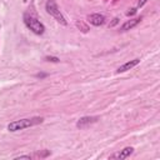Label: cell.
<instances>
[{
  "instance_id": "1",
  "label": "cell",
  "mask_w": 160,
  "mask_h": 160,
  "mask_svg": "<svg viewBox=\"0 0 160 160\" xmlns=\"http://www.w3.org/2000/svg\"><path fill=\"white\" fill-rule=\"evenodd\" d=\"M44 122V118L41 116H32V118H25V119H20V120H15L8 124V130L11 132L19 131V130H24Z\"/></svg>"
},
{
  "instance_id": "2",
  "label": "cell",
  "mask_w": 160,
  "mask_h": 160,
  "mask_svg": "<svg viewBox=\"0 0 160 160\" xmlns=\"http://www.w3.org/2000/svg\"><path fill=\"white\" fill-rule=\"evenodd\" d=\"M22 20H24V24L25 26L32 31L34 34L36 35H42L45 32V26L42 22H40V20H38V18H35L32 14H29V12H25L24 16H22Z\"/></svg>"
},
{
  "instance_id": "3",
  "label": "cell",
  "mask_w": 160,
  "mask_h": 160,
  "mask_svg": "<svg viewBox=\"0 0 160 160\" xmlns=\"http://www.w3.org/2000/svg\"><path fill=\"white\" fill-rule=\"evenodd\" d=\"M45 10H46V12H48L49 15H51L59 24H61V25H64V26L68 25V21H66V19H65V16L61 14V11H60L58 4H56L54 0H48V1H46V4H45Z\"/></svg>"
},
{
  "instance_id": "4",
  "label": "cell",
  "mask_w": 160,
  "mask_h": 160,
  "mask_svg": "<svg viewBox=\"0 0 160 160\" xmlns=\"http://www.w3.org/2000/svg\"><path fill=\"white\" fill-rule=\"evenodd\" d=\"M99 120H100L99 116H82L76 121V128L78 129H85V128L98 122Z\"/></svg>"
},
{
  "instance_id": "5",
  "label": "cell",
  "mask_w": 160,
  "mask_h": 160,
  "mask_svg": "<svg viewBox=\"0 0 160 160\" xmlns=\"http://www.w3.org/2000/svg\"><path fill=\"white\" fill-rule=\"evenodd\" d=\"M132 152H134V148H131V146H126V148H124L122 150H120V151H118V152L112 154V155L110 156V159H118V160H122V159L129 158V156H130Z\"/></svg>"
},
{
  "instance_id": "6",
  "label": "cell",
  "mask_w": 160,
  "mask_h": 160,
  "mask_svg": "<svg viewBox=\"0 0 160 160\" xmlns=\"http://www.w3.org/2000/svg\"><path fill=\"white\" fill-rule=\"evenodd\" d=\"M88 21L94 26H101L105 24V16L102 14H91L88 16Z\"/></svg>"
},
{
  "instance_id": "7",
  "label": "cell",
  "mask_w": 160,
  "mask_h": 160,
  "mask_svg": "<svg viewBox=\"0 0 160 160\" xmlns=\"http://www.w3.org/2000/svg\"><path fill=\"white\" fill-rule=\"evenodd\" d=\"M140 21H141V16H140V18H135V19H130V20H126V21L120 26V31L131 30L132 28H135L136 25H139Z\"/></svg>"
},
{
  "instance_id": "8",
  "label": "cell",
  "mask_w": 160,
  "mask_h": 160,
  "mask_svg": "<svg viewBox=\"0 0 160 160\" xmlns=\"http://www.w3.org/2000/svg\"><path fill=\"white\" fill-rule=\"evenodd\" d=\"M139 62H140V59H132V60H130V61H126L125 64H122V65H120V66L118 68L116 72H118V74H120V72H125V71H128V70L135 68Z\"/></svg>"
},
{
  "instance_id": "9",
  "label": "cell",
  "mask_w": 160,
  "mask_h": 160,
  "mask_svg": "<svg viewBox=\"0 0 160 160\" xmlns=\"http://www.w3.org/2000/svg\"><path fill=\"white\" fill-rule=\"evenodd\" d=\"M75 26L80 30V31H82V32H88L90 29H89V26L84 22V21H81V20H76L75 21Z\"/></svg>"
},
{
  "instance_id": "10",
  "label": "cell",
  "mask_w": 160,
  "mask_h": 160,
  "mask_svg": "<svg viewBox=\"0 0 160 160\" xmlns=\"http://www.w3.org/2000/svg\"><path fill=\"white\" fill-rule=\"evenodd\" d=\"M45 60L50 61V62H59L60 61V59L56 58V56H45Z\"/></svg>"
},
{
  "instance_id": "11",
  "label": "cell",
  "mask_w": 160,
  "mask_h": 160,
  "mask_svg": "<svg viewBox=\"0 0 160 160\" xmlns=\"http://www.w3.org/2000/svg\"><path fill=\"white\" fill-rule=\"evenodd\" d=\"M14 159L15 160H19V159H28V160H30L31 159V155H20V156H15Z\"/></svg>"
},
{
  "instance_id": "12",
  "label": "cell",
  "mask_w": 160,
  "mask_h": 160,
  "mask_svg": "<svg viewBox=\"0 0 160 160\" xmlns=\"http://www.w3.org/2000/svg\"><path fill=\"white\" fill-rule=\"evenodd\" d=\"M136 11H138V10H136V8H132V9H130L129 11H126V15H128V16H131V15L136 14Z\"/></svg>"
},
{
  "instance_id": "13",
  "label": "cell",
  "mask_w": 160,
  "mask_h": 160,
  "mask_svg": "<svg viewBox=\"0 0 160 160\" xmlns=\"http://www.w3.org/2000/svg\"><path fill=\"white\" fill-rule=\"evenodd\" d=\"M48 155H50V151L49 150L42 151V152H38V156H40V158H44V156H48Z\"/></svg>"
},
{
  "instance_id": "14",
  "label": "cell",
  "mask_w": 160,
  "mask_h": 160,
  "mask_svg": "<svg viewBox=\"0 0 160 160\" xmlns=\"http://www.w3.org/2000/svg\"><path fill=\"white\" fill-rule=\"evenodd\" d=\"M118 22H119V18H114V19H112V21L110 22V25H109V26H110V28H112V26H115Z\"/></svg>"
},
{
  "instance_id": "15",
  "label": "cell",
  "mask_w": 160,
  "mask_h": 160,
  "mask_svg": "<svg viewBox=\"0 0 160 160\" xmlns=\"http://www.w3.org/2000/svg\"><path fill=\"white\" fill-rule=\"evenodd\" d=\"M35 76H36V78H40V79H42V78H46V76H48V74H46V72H39V74H36Z\"/></svg>"
},
{
  "instance_id": "16",
  "label": "cell",
  "mask_w": 160,
  "mask_h": 160,
  "mask_svg": "<svg viewBox=\"0 0 160 160\" xmlns=\"http://www.w3.org/2000/svg\"><path fill=\"white\" fill-rule=\"evenodd\" d=\"M146 1H148V0H139V2H138V8H141V6H144V5L146 4Z\"/></svg>"
}]
</instances>
